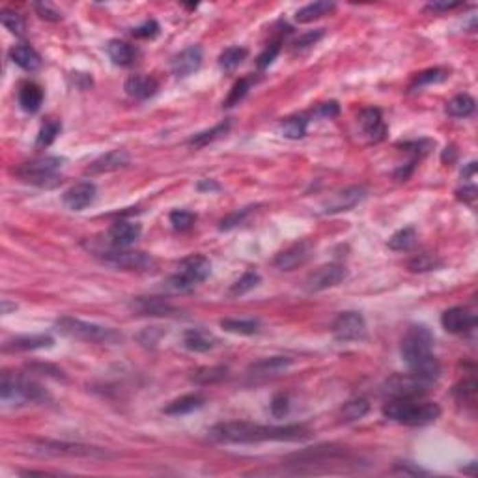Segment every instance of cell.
Masks as SVG:
<instances>
[{"label":"cell","mask_w":478,"mask_h":478,"mask_svg":"<svg viewBox=\"0 0 478 478\" xmlns=\"http://www.w3.org/2000/svg\"><path fill=\"white\" fill-rule=\"evenodd\" d=\"M215 443H260V441H299L308 435L303 426H260L251 422H219L207 430Z\"/></svg>","instance_id":"cell-1"},{"label":"cell","mask_w":478,"mask_h":478,"mask_svg":"<svg viewBox=\"0 0 478 478\" xmlns=\"http://www.w3.org/2000/svg\"><path fill=\"white\" fill-rule=\"evenodd\" d=\"M383 415L405 426H424L437 420L441 407L435 402H418V398H391L383 407Z\"/></svg>","instance_id":"cell-2"},{"label":"cell","mask_w":478,"mask_h":478,"mask_svg":"<svg viewBox=\"0 0 478 478\" xmlns=\"http://www.w3.org/2000/svg\"><path fill=\"white\" fill-rule=\"evenodd\" d=\"M0 398L8 405H28L40 404L49 398V394L41 385L32 379L15 376V374H2V385H0Z\"/></svg>","instance_id":"cell-3"},{"label":"cell","mask_w":478,"mask_h":478,"mask_svg":"<svg viewBox=\"0 0 478 478\" xmlns=\"http://www.w3.org/2000/svg\"><path fill=\"white\" fill-rule=\"evenodd\" d=\"M56 329L62 334H66V337L84 340V342H93V344H114V342L122 340V334L118 331L111 329V327L82 321V319L71 318V316L60 318L56 321Z\"/></svg>","instance_id":"cell-4"},{"label":"cell","mask_w":478,"mask_h":478,"mask_svg":"<svg viewBox=\"0 0 478 478\" xmlns=\"http://www.w3.org/2000/svg\"><path fill=\"white\" fill-rule=\"evenodd\" d=\"M212 273V264L206 256L194 254L185 258L178 267V273L166 280V288L172 292H189L193 286L204 282Z\"/></svg>","instance_id":"cell-5"},{"label":"cell","mask_w":478,"mask_h":478,"mask_svg":"<svg viewBox=\"0 0 478 478\" xmlns=\"http://www.w3.org/2000/svg\"><path fill=\"white\" fill-rule=\"evenodd\" d=\"M433 337L426 327L415 326L405 332L402 340V358L409 368L432 355Z\"/></svg>","instance_id":"cell-6"},{"label":"cell","mask_w":478,"mask_h":478,"mask_svg":"<svg viewBox=\"0 0 478 478\" xmlns=\"http://www.w3.org/2000/svg\"><path fill=\"white\" fill-rule=\"evenodd\" d=\"M98 256L109 266L127 269V271H152L155 267V260L150 254L127 251V249H120V247H111V249L100 251Z\"/></svg>","instance_id":"cell-7"},{"label":"cell","mask_w":478,"mask_h":478,"mask_svg":"<svg viewBox=\"0 0 478 478\" xmlns=\"http://www.w3.org/2000/svg\"><path fill=\"white\" fill-rule=\"evenodd\" d=\"M432 383L415 372L394 374L385 381V392L391 398H420L430 391Z\"/></svg>","instance_id":"cell-8"},{"label":"cell","mask_w":478,"mask_h":478,"mask_svg":"<svg viewBox=\"0 0 478 478\" xmlns=\"http://www.w3.org/2000/svg\"><path fill=\"white\" fill-rule=\"evenodd\" d=\"M62 165H64V159H62V157L49 155V157H40V159L23 163L21 166H17L15 174H17L21 179L30 181V183H45L47 179L56 176V172L62 168Z\"/></svg>","instance_id":"cell-9"},{"label":"cell","mask_w":478,"mask_h":478,"mask_svg":"<svg viewBox=\"0 0 478 478\" xmlns=\"http://www.w3.org/2000/svg\"><path fill=\"white\" fill-rule=\"evenodd\" d=\"M334 339L340 342H352L365 337L366 323L365 318L358 312H342L339 318L332 321L331 327Z\"/></svg>","instance_id":"cell-10"},{"label":"cell","mask_w":478,"mask_h":478,"mask_svg":"<svg viewBox=\"0 0 478 478\" xmlns=\"http://www.w3.org/2000/svg\"><path fill=\"white\" fill-rule=\"evenodd\" d=\"M345 269L339 264H326V266L314 269L308 279H306V290L308 292H323V290H329V288H334L339 286L342 280L345 279Z\"/></svg>","instance_id":"cell-11"},{"label":"cell","mask_w":478,"mask_h":478,"mask_svg":"<svg viewBox=\"0 0 478 478\" xmlns=\"http://www.w3.org/2000/svg\"><path fill=\"white\" fill-rule=\"evenodd\" d=\"M366 191L363 187L353 185L345 187L339 193H334L332 196L323 202V213H342V212H352L353 207H357L361 202H365Z\"/></svg>","instance_id":"cell-12"},{"label":"cell","mask_w":478,"mask_h":478,"mask_svg":"<svg viewBox=\"0 0 478 478\" xmlns=\"http://www.w3.org/2000/svg\"><path fill=\"white\" fill-rule=\"evenodd\" d=\"M202 60H204L202 47H187V49H183L181 53H178L170 60V71H172L176 77H187V75L198 71L200 66H202Z\"/></svg>","instance_id":"cell-13"},{"label":"cell","mask_w":478,"mask_h":478,"mask_svg":"<svg viewBox=\"0 0 478 478\" xmlns=\"http://www.w3.org/2000/svg\"><path fill=\"white\" fill-rule=\"evenodd\" d=\"M441 323L445 327V331L452 332V334H462V332H467L477 326V316L464 306H454V308H448L443 312Z\"/></svg>","instance_id":"cell-14"},{"label":"cell","mask_w":478,"mask_h":478,"mask_svg":"<svg viewBox=\"0 0 478 478\" xmlns=\"http://www.w3.org/2000/svg\"><path fill=\"white\" fill-rule=\"evenodd\" d=\"M310 253L312 249L306 241H301V243H295V245L288 247L286 251L277 254L275 258V267H279L280 271H293L297 269L299 266H303L310 258Z\"/></svg>","instance_id":"cell-15"},{"label":"cell","mask_w":478,"mask_h":478,"mask_svg":"<svg viewBox=\"0 0 478 478\" xmlns=\"http://www.w3.org/2000/svg\"><path fill=\"white\" fill-rule=\"evenodd\" d=\"M40 452L43 454H54V456H84V458H105L106 452L95 446L69 445V443H40Z\"/></svg>","instance_id":"cell-16"},{"label":"cell","mask_w":478,"mask_h":478,"mask_svg":"<svg viewBox=\"0 0 478 478\" xmlns=\"http://www.w3.org/2000/svg\"><path fill=\"white\" fill-rule=\"evenodd\" d=\"M95 193H98V189L92 181H80L77 185L69 187L62 200H64L66 207L73 209V212H80L95 200Z\"/></svg>","instance_id":"cell-17"},{"label":"cell","mask_w":478,"mask_h":478,"mask_svg":"<svg viewBox=\"0 0 478 478\" xmlns=\"http://www.w3.org/2000/svg\"><path fill=\"white\" fill-rule=\"evenodd\" d=\"M358 124L363 127L366 137L372 140V142H381L387 137V126L379 109H374V106L365 109L361 113V116H358Z\"/></svg>","instance_id":"cell-18"},{"label":"cell","mask_w":478,"mask_h":478,"mask_svg":"<svg viewBox=\"0 0 478 478\" xmlns=\"http://www.w3.org/2000/svg\"><path fill=\"white\" fill-rule=\"evenodd\" d=\"M140 225L137 223H129V220H118L109 228V241L113 247H120V249H127L129 245H133L135 241L140 238Z\"/></svg>","instance_id":"cell-19"},{"label":"cell","mask_w":478,"mask_h":478,"mask_svg":"<svg viewBox=\"0 0 478 478\" xmlns=\"http://www.w3.org/2000/svg\"><path fill=\"white\" fill-rule=\"evenodd\" d=\"M54 339L49 334H30V337H15L4 345L6 352H34L43 348H53Z\"/></svg>","instance_id":"cell-20"},{"label":"cell","mask_w":478,"mask_h":478,"mask_svg":"<svg viewBox=\"0 0 478 478\" xmlns=\"http://www.w3.org/2000/svg\"><path fill=\"white\" fill-rule=\"evenodd\" d=\"M292 366V358L290 357H267L262 361H256L249 366V372L253 376H279V374L286 372Z\"/></svg>","instance_id":"cell-21"},{"label":"cell","mask_w":478,"mask_h":478,"mask_svg":"<svg viewBox=\"0 0 478 478\" xmlns=\"http://www.w3.org/2000/svg\"><path fill=\"white\" fill-rule=\"evenodd\" d=\"M126 92L127 95H131L133 100H148L157 92V80L152 77H144V75H133L126 80Z\"/></svg>","instance_id":"cell-22"},{"label":"cell","mask_w":478,"mask_h":478,"mask_svg":"<svg viewBox=\"0 0 478 478\" xmlns=\"http://www.w3.org/2000/svg\"><path fill=\"white\" fill-rule=\"evenodd\" d=\"M127 165H129V155L124 150H116V152H109L98 161H93L92 165L88 166V172H111V170H118V168H124Z\"/></svg>","instance_id":"cell-23"},{"label":"cell","mask_w":478,"mask_h":478,"mask_svg":"<svg viewBox=\"0 0 478 478\" xmlns=\"http://www.w3.org/2000/svg\"><path fill=\"white\" fill-rule=\"evenodd\" d=\"M43 103V90L34 82H25L19 88V105L25 113H38Z\"/></svg>","instance_id":"cell-24"},{"label":"cell","mask_w":478,"mask_h":478,"mask_svg":"<svg viewBox=\"0 0 478 478\" xmlns=\"http://www.w3.org/2000/svg\"><path fill=\"white\" fill-rule=\"evenodd\" d=\"M10 58L25 71H36L41 66V56L30 45H15L10 51Z\"/></svg>","instance_id":"cell-25"},{"label":"cell","mask_w":478,"mask_h":478,"mask_svg":"<svg viewBox=\"0 0 478 478\" xmlns=\"http://www.w3.org/2000/svg\"><path fill=\"white\" fill-rule=\"evenodd\" d=\"M183 345L189 352L206 353L215 345V339L202 329H189L183 332Z\"/></svg>","instance_id":"cell-26"},{"label":"cell","mask_w":478,"mask_h":478,"mask_svg":"<svg viewBox=\"0 0 478 478\" xmlns=\"http://www.w3.org/2000/svg\"><path fill=\"white\" fill-rule=\"evenodd\" d=\"M106 54L116 66H131L137 58V51L126 41L113 40L106 45Z\"/></svg>","instance_id":"cell-27"},{"label":"cell","mask_w":478,"mask_h":478,"mask_svg":"<svg viewBox=\"0 0 478 478\" xmlns=\"http://www.w3.org/2000/svg\"><path fill=\"white\" fill-rule=\"evenodd\" d=\"M337 8L334 2H327V0H319V2H312V4H306L301 10H297L295 14V21L297 23H312V21L323 17V15H329Z\"/></svg>","instance_id":"cell-28"},{"label":"cell","mask_w":478,"mask_h":478,"mask_svg":"<svg viewBox=\"0 0 478 478\" xmlns=\"http://www.w3.org/2000/svg\"><path fill=\"white\" fill-rule=\"evenodd\" d=\"M202 405H204V398H202V396H198V394H187V396H181V398L170 402L163 411H165L166 415L179 417V415H187V413L196 411Z\"/></svg>","instance_id":"cell-29"},{"label":"cell","mask_w":478,"mask_h":478,"mask_svg":"<svg viewBox=\"0 0 478 478\" xmlns=\"http://www.w3.org/2000/svg\"><path fill=\"white\" fill-rule=\"evenodd\" d=\"M230 126H232V124H230V120H225V122H220V124H217V126L212 127V129H207V131L196 133L194 137L189 139V146L191 148L207 146L209 142H213L215 139H219V137L228 133V131H230Z\"/></svg>","instance_id":"cell-30"},{"label":"cell","mask_w":478,"mask_h":478,"mask_svg":"<svg viewBox=\"0 0 478 478\" xmlns=\"http://www.w3.org/2000/svg\"><path fill=\"white\" fill-rule=\"evenodd\" d=\"M475 100H473L471 95H467V93H459V95H456V98H452L451 101H448V105H446V113L451 114V116H454V118H467V116H471L473 113H475Z\"/></svg>","instance_id":"cell-31"},{"label":"cell","mask_w":478,"mask_h":478,"mask_svg":"<svg viewBox=\"0 0 478 478\" xmlns=\"http://www.w3.org/2000/svg\"><path fill=\"white\" fill-rule=\"evenodd\" d=\"M228 376V368L226 366H204V368H198L196 372L193 374V381L198 383V385H213V383H219Z\"/></svg>","instance_id":"cell-32"},{"label":"cell","mask_w":478,"mask_h":478,"mask_svg":"<svg viewBox=\"0 0 478 478\" xmlns=\"http://www.w3.org/2000/svg\"><path fill=\"white\" fill-rule=\"evenodd\" d=\"M135 308L142 314H152V316H168L174 312V306L161 301V299H137Z\"/></svg>","instance_id":"cell-33"},{"label":"cell","mask_w":478,"mask_h":478,"mask_svg":"<svg viewBox=\"0 0 478 478\" xmlns=\"http://www.w3.org/2000/svg\"><path fill=\"white\" fill-rule=\"evenodd\" d=\"M220 327L234 334H256L260 331V321L258 319L228 318L220 321Z\"/></svg>","instance_id":"cell-34"},{"label":"cell","mask_w":478,"mask_h":478,"mask_svg":"<svg viewBox=\"0 0 478 478\" xmlns=\"http://www.w3.org/2000/svg\"><path fill=\"white\" fill-rule=\"evenodd\" d=\"M417 243V232L415 228H402L394 232L389 239V249L392 251H409Z\"/></svg>","instance_id":"cell-35"},{"label":"cell","mask_w":478,"mask_h":478,"mask_svg":"<svg viewBox=\"0 0 478 478\" xmlns=\"http://www.w3.org/2000/svg\"><path fill=\"white\" fill-rule=\"evenodd\" d=\"M260 280H262V277H260L256 271L243 273V275L230 286V295H232V297L245 295L247 292H251V290H254V288L260 284Z\"/></svg>","instance_id":"cell-36"},{"label":"cell","mask_w":478,"mask_h":478,"mask_svg":"<svg viewBox=\"0 0 478 478\" xmlns=\"http://www.w3.org/2000/svg\"><path fill=\"white\" fill-rule=\"evenodd\" d=\"M245 58L247 49H243V47H228V49H225V51L220 53L219 66L223 67L225 71H234Z\"/></svg>","instance_id":"cell-37"},{"label":"cell","mask_w":478,"mask_h":478,"mask_svg":"<svg viewBox=\"0 0 478 478\" xmlns=\"http://www.w3.org/2000/svg\"><path fill=\"white\" fill-rule=\"evenodd\" d=\"M280 133H282V137L290 140L303 139L306 133V120L301 118V116H293V118L284 120L280 124Z\"/></svg>","instance_id":"cell-38"},{"label":"cell","mask_w":478,"mask_h":478,"mask_svg":"<svg viewBox=\"0 0 478 478\" xmlns=\"http://www.w3.org/2000/svg\"><path fill=\"white\" fill-rule=\"evenodd\" d=\"M60 129H62L60 122H56V120H47L45 124L41 126L40 133H38V139H36V148L51 146V144L54 142V139L58 137Z\"/></svg>","instance_id":"cell-39"},{"label":"cell","mask_w":478,"mask_h":478,"mask_svg":"<svg viewBox=\"0 0 478 478\" xmlns=\"http://www.w3.org/2000/svg\"><path fill=\"white\" fill-rule=\"evenodd\" d=\"M446 77H448V73H446L445 69H441V67L426 69V71H422V73H418L417 77H415V80H413V84L409 88L415 90V88L428 87V84H435V82H443Z\"/></svg>","instance_id":"cell-40"},{"label":"cell","mask_w":478,"mask_h":478,"mask_svg":"<svg viewBox=\"0 0 478 478\" xmlns=\"http://www.w3.org/2000/svg\"><path fill=\"white\" fill-rule=\"evenodd\" d=\"M443 266V262L439 258H435L433 254H418L417 258H413L407 267L411 269L413 273H424V271H433L437 267Z\"/></svg>","instance_id":"cell-41"},{"label":"cell","mask_w":478,"mask_h":478,"mask_svg":"<svg viewBox=\"0 0 478 478\" xmlns=\"http://www.w3.org/2000/svg\"><path fill=\"white\" fill-rule=\"evenodd\" d=\"M251 87H253V79H251V77H245V79H239L238 82H236V84H234V87H232L230 93H228V98H226V101H225V106L238 105L239 101L245 98L247 92L251 90Z\"/></svg>","instance_id":"cell-42"},{"label":"cell","mask_w":478,"mask_h":478,"mask_svg":"<svg viewBox=\"0 0 478 478\" xmlns=\"http://www.w3.org/2000/svg\"><path fill=\"white\" fill-rule=\"evenodd\" d=\"M366 413H368V402H366V400H353V402H348V404L342 407V417H344V420H348V422L363 418Z\"/></svg>","instance_id":"cell-43"},{"label":"cell","mask_w":478,"mask_h":478,"mask_svg":"<svg viewBox=\"0 0 478 478\" xmlns=\"http://www.w3.org/2000/svg\"><path fill=\"white\" fill-rule=\"evenodd\" d=\"M0 21H2V25L10 30L12 34H15V36H21V34L25 32V19L21 17L19 14H15V12H10V10H2V14H0Z\"/></svg>","instance_id":"cell-44"},{"label":"cell","mask_w":478,"mask_h":478,"mask_svg":"<svg viewBox=\"0 0 478 478\" xmlns=\"http://www.w3.org/2000/svg\"><path fill=\"white\" fill-rule=\"evenodd\" d=\"M454 396H456L458 402H462V404H473L475 398H477V381H475V379L462 381V383L456 385V389H454Z\"/></svg>","instance_id":"cell-45"},{"label":"cell","mask_w":478,"mask_h":478,"mask_svg":"<svg viewBox=\"0 0 478 478\" xmlns=\"http://www.w3.org/2000/svg\"><path fill=\"white\" fill-rule=\"evenodd\" d=\"M194 220H196L194 213L185 212V209H176V212L170 213V225L176 230H189L194 225Z\"/></svg>","instance_id":"cell-46"},{"label":"cell","mask_w":478,"mask_h":478,"mask_svg":"<svg viewBox=\"0 0 478 478\" xmlns=\"http://www.w3.org/2000/svg\"><path fill=\"white\" fill-rule=\"evenodd\" d=\"M161 27L157 21H146V23H142L140 27L133 28V36L135 38H139V40H153L157 34H159Z\"/></svg>","instance_id":"cell-47"},{"label":"cell","mask_w":478,"mask_h":478,"mask_svg":"<svg viewBox=\"0 0 478 478\" xmlns=\"http://www.w3.org/2000/svg\"><path fill=\"white\" fill-rule=\"evenodd\" d=\"M280 53V43L279 41H275V43H269V45L264 49V53L260 54L258 60H256V66H258V69H266V67H269L273 64V60L277 58V54Z\"/></svg>","instance_id":"cell-48"},{"label":"cell","mask_w":478,"mask_h":478,"mask_svg":"<svg viewBox=\"0 0 478 478\" xmlns=\"http://www.w3.org/2000/svg\"><path fill=\"white\" fill-rule=\"evenodd\" d=\"M323 28H319V30H310V32L303 34V36H299L297 40L293 41V49H306V47L310 45H316L321 38H323Z\"/></svg>","instance_id":"cell-49"},{"label":"cell","mask_w":478,"mask_h":478,"mask_svg":"<svg viewBox=\"0 0 478 478\" xmlns=\"http://www.w3.org/2000/svg\"><path fill=\"white\" fill-rule=\"evenodd\" d=\"M290 411V400L286 394H277L275 398L271 400V415L275 418H282L288 415Z\"/></svg>","instance_id":"cell-50"},{"label":"cell","mask_w":478,"mask_h":478,"mask_svg":"<svg viewBox=\"0 0 478 478\" xmlns=\"http://www.w3.org/2000/svg\"><path fill=\"white\" fill-rule=\"evenodd\" d=\"M34 8H36V12H38V15H40L41 19L51 21V23L62 21V14H60L58 10H54L49 2H38V4H34Z\"/></svg>","instance_id":"cell-51"},{"label":"cell","mask_w":478,"mask_h":478,"mask_svg":"<svg viewBox=\"0 0 478 478\" xmlns=\"http://www.w3.org/2000/svg\"><path fill=\"white\" fill-rule=\"evenodd\" d=\"M28 370L34 374H41V376H51V378L54 379H64V372L53 365H41V363H38V365H28Z\"/></svg>","instance_id":"cell-52"},{"label":"cell","mask_w":478,"mask_h":478,"mask_svg":"<svg viewBox=\"0 0 478 478\" xmlns=\"http://www.w3.org/2000/svg\"><path fill=\"white\" fill-rule=\"evenodd\" d=\"M249 212H251V207H245V209H241V212H236L232 213V215H228L226 219L220 220V230H230V228H234V226L241 225V223L245 220L247 215H249Z\"/></svg>","instance_id":"cell-53"},{"label":"cell","mask_w":478,"mask_h":478,"mask_svg":"<svg viewBox=\"0 0 478 478\" xmlns=\"http://www.w3.org/2000/svg\"><path fill=\"white\" fill-rule=\"evenodd\" d=\"M459 6H462L459 2H430L426 6V10H430V12H451V10H456Z\"/></svg>","instance_id":"cell-54"},{"label":"cell","mask_w":478,"mask_h":478,"mask_svg":"<svg viewBox=\"0 0 478 478\" xmlns=\"http://www.w3.org/2000/svg\"><path fill=\"white\" fill-rule=\"evenodd\" d=\"M339 113H340V106L337 101H331V103H323V105L318 109V114L326 116V118H334V116H339Z\"/></svg>","instance_id":"cell-55"},{"label":"cell","mask_w":478,"mask_h":478,"mask_svg":"<svg viewBox=\"0 0 478 478\" xmlns=\"http://www.w3.org/2000/svg\"><path fill=\"white\" fill-rule=\"evenodd\" d=\"M458 196L462 200H465V202H469V200H473L475 196H477V187L475 185L464 187V191H458Z\"/></svg>","instance_id":"cell-56"},{"label":"cell","mask_w":478,"mask_h":478,"mask_svg":"<svg viewBox=\"0 0 478 478\" xmlns=\"http://www.w3.org/2000/svg\"><path fill=\"white\" fill-rule=\"evenodd\" d=\"M198 189L200 191H217L219 189V185L217 183H213V181H200L198 183Z\"/></svg>","instance_id":"cell-57"}]
</instances>
